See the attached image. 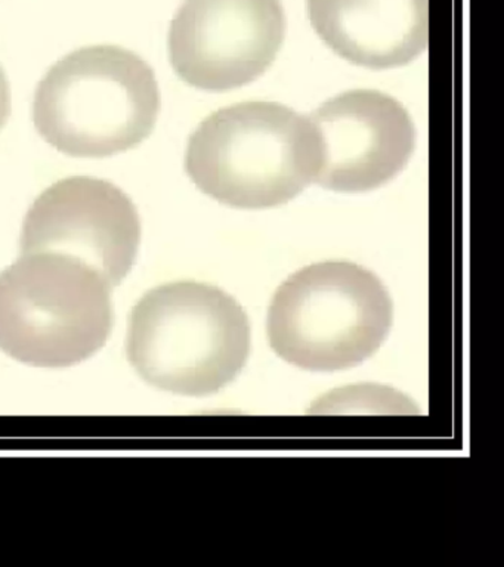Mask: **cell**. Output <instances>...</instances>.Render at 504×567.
<instances>
[{
	"label": "cell",
	"instance_id": "cell-1",
	"mask_svg": "<svg viewBox=\"0 0 504 567\" xmlns=\"http://www.w3.org/2000/svg\"><path fill=\"white\" fill-rule=\"evenodd\" d=\"M325 144L311 117L276 102L216 111L189 136L185 171L227 206L268 208L298 197L320 175Z\"/></svg>",
	"mask_w": 504,
	"mask_h": 567
},
{
	"label": "cell",
	"instance_id": "cell-6",
	"mask_svg": "<svg viewBox=\"0 0 504 567\" xmlns=\"http://www.w3.org/2000/svg\"><path fill=\"white\" fill-rule=\"evenodd\" d=\"M285 35L280 0H184L171 22L167 48L183 82L219 92L264 74Z\"/></svg>",
	"mask_w": 504,
	"mask_h": 567
},
{
	"label": "cell",
	"instance_id": "cell-10",
	"mask_svg": "<svg viewBox=\"0 0 504 567\" xmlns=\"http://www.w3.org/2000/svg\"><path fill=\"white\" fill-rule=\"evenodd\" d=\"M12 101L10 80L7 78L6 70L0 65V132L7 126L11 117Z\"/></svg>",
	"mask_w": 504,
	"mask_h": 567
},
{
	"label": "cell",
	"instance_id": "cell-2",
	"mask_svg": "<svg viewBox=\"0 0 504 567\" xmlns=\"http://www.w3.org/2000/svg\"><path fill=\"white\" fill-rule=\"evenodd\" d=\"M152 65L114 44L70 52L48 70L33 100L39 135L70 157L105 158L143 144L161 114Z\"/></svg>",
	"mask_w": 504,
	"mask_h": 567
},
{
	"label": "cell",
	"instance_id": "cell-5",
	"mask_svg": "<svg viewBox=\"0 0 504 567\" xmlns=\"http://www.w3.org/2000/svg\"><path fill=\"white\" fill-rule=\"evenodd\" d=\"M393 322L382 281L349 261H322L291 275L271 301L274 352L308 371H342L373 357Z\"/></svg>",
	"mask_w": 504,
	"mask_h": 567
},
{
	"label": "cell",
	"instance_id": "cell-3",
	"mask_svg": "<svg viewBox=\"0 0 504 567\" xmlns=\"http://www.w3.org/2000/svg\"><path fill=\"white\" fill-rule=\"evenodd\" d=\"M126 349L132 367L154 388L209 396L245 368L249 319L220 288L163 284L145 292L132 310Z\"/></svg>",
	"mask_w": 504,
	"mask_h": 567
},
{
	"label": "cell",
	"instance_id": "cell-9",
	"mask_svg": "<svg viewBox=\"0 0 504 567\" xmlns=\"http://www.w3.org/2000/svg\"><path fill=\"white\" fill-rule=\"evenodd\" d=\"M309 20L336 53L369 69H393L428 47V0H308Z\"/></svg>",
	"mask_w": 504,
	"mask_h": 567
},
{
	"label": "cell",
	"instance_id": "cell-4",
	"mask_svg": "<svg viewBox=\"0 0 504 567\" xmlns=\"http://www.w3.org/2000/svg\"><path fill=\"white\" fill-rule=\"evenodd\" d=\"M112 327V286L81 260L29 252L0 272V349L17 361L72 367L99 352Z\"/></svg>",
	"mask_w": 504,
	"mask_h": 567
},
{
	"label": "cell",
	"instance_id": "cell-7",
	"mask_svg": "<svg viewBox=\"0 0 504 567\" xmlns=\"http://www.w3.org/2000/svg\"><path fill=\"white\" fill-rule=\"evenodd\" d=\"M138 208L113 182L70 176L43 190L24 217L21 255L59 252L103 275L116 287L138 256Z\"/></svg>",
	"mask_w": 504,
	"mask_h": 567
},
{
	"label": "cell",
	"instance_id": "cell-8",
	"mask_svg": "<svg viewBox=\"0 0 504 567\" xmlns=\"http://www.w3.org/2000/svg\"><path fill=\"white\" fill-rule=\"evenodd\" d=\"M325 144L318 184L339 193L379 188L398 175L413 153L410 114L378 91H351L311 115Z\"/></svg>",
	"mask_w": 504,
	"mask_h": 567
}]
</instances>
